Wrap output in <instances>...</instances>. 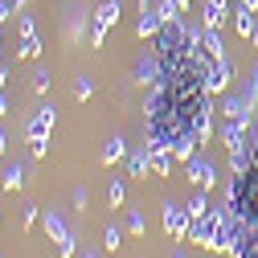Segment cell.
<instances>
[{"label": "cell", "mask_w": 258, "mask_h": 258, "mask_svg": "<svg viewBox=\"0 0 258 258\" xmlns=\"http://www.w3.org/2000/svg\"><path fill=\"white\" fill-rule=\"evenodd\" d=\"M184 242L201 250H225V209H205L201 217H192Z\"/></svg>", "instance_id": "cell-1"}, {"label": "cell", "mask_w": 258, "mask_h": 258, "mask_svg": "<svg viewBox=\"0 0 258 258\" xmlns=\"http://www.w3.org/2000/svg\"><path fill=\"white\" fill-rule=\"evenodd\" d=\"M41 225H45L49 242H57V258H74V250H78V238L66 230V221H61L57 213H45V217H41Z\"/></svg>", "instance_id": "cell-2"}, {"label": "cell", "mask_w": 258, "mask_h": 258, "mask_svg": "<svg viewBox=\"0 0 258 258\" xmlns=\"http://www.w3.org/2000/svg\"><path fill=\"white\" fill-rule=\"evenodd\" d=\"M230 82H234V61L221 53V57H213L209 66H205V90H209V94H225Z\"/></svg>", "instance_id": "cell-3"}, {"label": "cell", "mask_w": 258, "mask_h": 258, "mask_svg": "<svg viewBox=\"0 0 258 258\" xmlns=\"http://www.w3.org/2000/svg\"><path fill=\"white\" fill-rule=\"evenodd\" d=\"M119 0H103L99 9H94V29H90V45H103L107 33H111V25H119Z\"/></svg>", "instance_id": "cell-4"}, {"label": "cell", "mask_w": 258, "mask_h": 258, "mask_svg": "<svg viewBox=\"0 0 258 258\" xmlns=\"http://www.w3.org/2000/svg\"><path fill=\"white\" fill-rule=\"evenodd\" d=\"M184 176L197 184V188H205V192H209V188H213V180H217V168H213V160H209V156H201V152H197V156H188V160H184Z\"/></svg>", "instance_id": "cell-5"}, {"label": "cell", "mask_w": 258, "mask_h": 258, "mask_svg": "<svg viewBox=\"0 0 258 258\" xmlns=\"http://www.w3.org/2000/svg\"><path fill=\"white\" fill-rule=\"evenodd\" d=\"M148 164H152V176H168V172H172V164H176V156H172V148H168V144L148 140Z\"/></svg>", "instance_id": "cell-6"}, {"label": "cell", "mask_w": 258, "mask_h": 258, "mask_svg": "<svg viewBox=\"0 0 258 258\" xmlns=\"http://www.w3.org/2000/svg\"><path fill=\"white\" fill-rule=\"evenodd\" d=\"M188 209H180V205H164V234L168 238H184L188 234Z\"/></svg>", "instance_id": "cell-7"}, {"label": "cell", "mask_w": 258, "mask_h": 258, "mask_svg": "<svg viewBox=\"0 0 258 258\" xmlns=\"http://www.w3.org/2000/svg\"><path fill=\"white\" fill-rule=\"evenodd\" d=\"M53 123H57V107H41L33 119H29V140H49Z\"/></svg>", "instance_id": "cell-8"}, {"label": "cell", "mask_w": 258, "mask_h": 258, "mask_svg": "<svg viewBox=\"0 0 258 258\" xmlns=\"http://www.w3.org/2000/svg\"><path fill=\"white\" fill-rule=\"evenodd\" d=\"M17 25H21V57H37L41 53V41H37V29H33V17H17Z\"/></svg>", "instance_id": "cell-9"}, {"label": "cell", "mask_w": 258, "mask_h": 258, "mask_svg": "<svg viewBox=\"0 0 258 258\" xmlns=\"http://www.w3.org/2000/svg\"><path fill=\"white\" fill-rule=\"evenodd\" d=\"M246 140H250V123H246V119H225L221 144H225V148H238V144H246Z\"/></svg>", "instance_id": "cell-10"}, {"label": "cell", "mask_w": 258, "mask_h": 258, "mask_svg": "<svg viewBox=\"0 0 258 258\" xmlns=\"http://www.w3.org/2000/svg\"><path fill=\"white\" fill-rule=\"evenodd\" d=\"M250 111H254V107H250V99H246V90H242V94H230V99L221 103V115H225V119H246V123H250Z\"/></svg>", "instance_id": "cell-11"}, {"label": "cell", "mask_w": 258, "mask_h": 258, "mask_svg": "<svg viewBox=\"0 0 258 258\" xmlns=\"http://www.w3.org/2000/svg\"><path fill=\"white\" fill-rule=\"evenodd\" d=\"M201 53H205V57H209V61H213V57H221V53H225V49H221V33H217V29H209V25H205V29H201Z\"/></svg>", "instance_id": "cell-12"}, {"label": "cell", "mask_w": 258, "mask_h": 258, "mask_svg": "<svg viewBox=\"0 0 258 258\" xmlns=\"http://www.w3.org/2000/svg\"><path fill=\"white\" fill-rule=\"evenodd\" d=\"M160 25H164V17H160V9H156V13H152V9H144L140 25H136V33H140V37H156V33H160Z\"/></svg>", "instance_id": "cell-13"}, {"label": "cell", "mask_w": 258, "mask_h": 258, "mask_svg": "<svg viewBox=\"0 0 258 258\" xmlns=\"http://www.w3.org/2000/svg\"><path fill=\"white\" fill-rule=\"evenodd\" d=\"M136 78L144 82V86H152V82H160V57L152 53V57H144L140 66H136Z\"/></svg>", "instance_id": "cell-14"}, {"label": "cell", "mask_w": 258, "mask_h": 258, "mask_svg": "<svg viewBox=\"0 0 258 258\" xmlns=\"http://www.w3.org/2000/svg\"><path fill=\"white\" fill-rule=\"evenodd\" d=\"M230 17H234V29H238V33H242V37H250V29H254V13H250V9H242V5H234V9H230Z\"/></svg>", "instance_id": "cell-15"}, {"label": "cell", "mask_w": 258, "mask_h": 258, "mask_svg": "<svg viewBox=\"0 0 258 258\" xmlns=\"http://www.w3.org/2000/svg\"><path fill=\"white\" fill-rule=\"evenodd\" d=\"M0 184H5L9 192H17V188L25 184V168H21V164H5V172H0Z\"/></svg>", "instance_id": "cell-16"}, {"label": "cell", "mask_w": 258, "mask_h": 258, "mask_svg": "<svg viewBox=\"0 0 258 258\" xmlns=\"http://www.w3.org/2000/svg\"><path fill=\"white\" fill-rule=\"evenodd\" d=\"M127 156V144L115 136V140H107V148H103V164H115V160H123Z\"/></svg>", "instance_id": "cell-17"}, {"label": "cell", "mask_w": 258, "mask_h": 258, "mask_svg": "<svg viewBox=\"0 0 258 258\" xmlns=\"http://www.w3.org/2000/svg\"><path fill=\"white\" fill-rule=\"evenodd\" d=\"M127 172H132V176H148V172H152V164H148V148L127 160Z\"/></svg>", "instance_id": "cell-18"}, {"label": "cell", "mask_w": 258, "mask_h": 258, "mask_svg": "<svg viewBox=\"0 0 258 258\" xmlns=\"http://www.w3.org/2000/svg\"><path fill=\"white\" fill-rule=\"evenodd\" d=\"M107 201H111V209H119V205L127 201V188H123V180H111V188H107Z\"/></svg>", "instance_id": "cell-19"}, {"label": "cell", "mask_w": 258, "mask_h": 258, "mask_svg": "<svg viewBox=\"0 0 258 258\" xmlns=\"http://www.w3.org/2000/svg\"><path fill=\"white\" fill-rule=\"evenodd\" d=\"M103 246L107 250H119L123 246V230H119V225H107V230H103Z\"/></svg>", "instance_id": "cell-20"}, {"label": "cell", "mask_w": 258, "mask_h": 258, "mask_svg": "<svg viewBox=\"0 0 258 258\" xmlns=\"http://www.w3.org/2000/svg\"><path fill=\"white\" fill-rule=\"evenodd\" d=\"M127 230H132V234H148V221H144L140 209H127Z\"/></svg>", "instance_id": "cell-21"}, {"label": "cell", "mask_w": 258, "mask_h": 258, "mask_svg": "<svg viewBox=\"0 0 258 258\" xmlns=\"http://www.w3.org/2000/svg\"><path fill=\"white\" fill-rule=\"evenodd\" d=\"M246 99H250V107L258 111V66L250 70V78H246Z\"/></svg>", "instance_id": "cell-22"}, {"label": "cell", "mask_w": 258, "mask_h": 258, "mask_svg": "<svg viewBox=\"0 0 258 258\" xmlns=\"http://www.w3.org/2000/svg\"><path fill=\"white\" fill-rule=\"evenodd\" d=\"M90 94H94V86H90V78H74V99H78V103H86Z\"/></svg>", "instance_id": "cell-23"}, {"label": "cell", "mask_w": 258, "mask_h": 258, "mask_svg": "<svg viewBox=\"0 0 258 258\" xmlns=\"http://www.w3.org/2000/svg\"><path fill=\"white\" fill-rule=\"evenodd\" d=\"M33 144V160H45V152H49V140H29Z\"/></svg>", "instance_id": "cell-24"}, {"label": "cell", "mask_w": 258, "mask_h": 258, "mask_svg": "<svg viewBox=\"0 0 258 258\" xmlns=\"http://www.w3.org/2000/svg\"><path fill=\"white\" fill-rule=\"evenodd\" d=\"M33 90H37V94H45V90H49V74H45V70H41V74H33Z\"/></svg>", "instance_id": "cell-25"}, {"label": "cell", "mask_w": 258, "mask_h": 258, "mask_svg": "<svg viewBox=\"0 0 258 258\" xmlns=\"http://www.w3.org/2000/svg\"><path fill=\"white\" fill-rule=\"evenodd\" d=\"M74 205H78V213H82V209L90 205V197H86V188H78V192H74Z\"/></svg>", "instance_id": "cell-26"}, {"label": "cell", "mask_w": 258, "mask_h": 258, "mask_svg": "<svg viewBox=\"0 0 258 258\" xmlns=\"http://www.w3.org/2000/svg\"><path fill=\"white\" fill-rule=\"evenodd\" d=\"M17 9H13V0H0V21H9Z\"/></svg>", "instance_id": "cell-27"}, {"label": "cell", "mask_w": 258, "mask_h": 258, "mask_svg": "<svg viewBox=\"0 0 258 258\" xmlns=\"http://www.w3.org/2000/svg\"><path fill=\"white\" fill-rule=\"evenodd\" d=\"M37 217H41V213H37V205H29V209H25V230H29V225H33Z\"/></svg>", "instance_id": "cell-28"}, {"label": "cell", "mask_w": 258, "mask_h": 258, "mask_svg": "<svg viewBox=\"0 0 258 258\" xmlns=\"http://www.w3.org/2000/svg\"><path fill=\"white\" fill-rule=\"evenodd\" d=\"M0 115H9V99H5V90H0Z\"/></svg>", "instance_id": "cell-29"}, {"label": "cell", "mask_w": 258, "mask_h": 258, "mask_svg": "<svg viewBox=\"0 0 258 258\" xmlns=\"http://www.w3.org/2000/svg\"><path fill=\"white\" fill-rule=\"evenodd\" d=\"M250 45H258V25H254V29H250Z\"/></svg>", "instance_id": "cell-30"}, {"label": "cell", "mask_w": 258, "mask_h": 258, "mask_svg": "<svg viewBox=\"0 0 258 258\" xmlns=\"http://www.w3.org/2000/svg\"><path fill=\"white\" fill-rule=\"evenodd\" d=\"M25 5H29V0H13V9H17V13H21V9H25Z\"/></svg>", "instance_id": "cell-31"}, {"label": "cell", "mask_w": 258, "mask_h": 258, "mask_svg": "<svg viewBox=\"0 0 258 258\" xmlns=\"http://www.w3.org/2000/svg\"><path fill=\"white\" fill-rule=\"evenodd\" d=\"M176 5H180V13H188V5H192V0H176Z\"/></svg>", "instance_id": "cell-32"}, {"label": "cell", "mask_w": 258, "mask_h": 258, "mask_svg": "<svg viewBox=\"0 0 258 258\" xmlns=\"http://www.w3.org/2000/svg\"><path fill=\"white\" fill-rule=\"evenodd\" d=\"M0 90H5V61H0Z\"/></svg>", "instance_id": "cell-33"}, {"label": "cell", "mask_w": 258, "mask_h": 258, "mask_svg": "<svg viewBox=\"0 0 258 258\" xmlns=\"http://www.w3.org/2000/svg\"><path fill=\"white\" fill-rule=\"evenodd\" d=\"M82 258H99V254H90V250H86V254H82Z\"/></svg>", "instance_id": "cell-34"}, {"label": "cell", "mask_w": 258, "mask_h": 258, "mask_svg": "<svg viewBox=\"0 0 258 258\" xmlns=\"http://www.w3.org/2000/svg\"><path fill=\"white\" fill-rule=\"evenodd\" d=\"M140 9H148V0H140Z\"/></svg>", "instance_id": "cell-35"}, {"label": "cell", "mask_w": 258, "mask_h": 258, "mask_svg": "<svg viewBox=\"0 0 258 258\" xmlns=\"http://www.w3.org/2000/svg\"><path fill=\"white\" fill-rule=\"evenodd\" d=\"M172 258H184V254H172Z\"/></svg>", "instance_id": "cell-36"}]
</instances>
